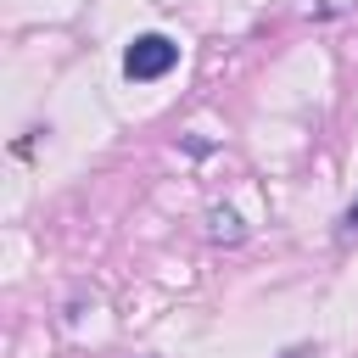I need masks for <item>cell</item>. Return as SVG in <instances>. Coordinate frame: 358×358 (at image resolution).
<instances>
[{
	"instance_id": "7a4b0ae2",
	"label": "cell",
	"mask_w": 358,
	"mask_h": 358,
	"mask_svg": "<svg viewBox=\"0 0 358 358\" xmlns=\"http://www.w3.org/2000/svg\"><path fill=\"white\" fill-rule=\"evenodd\" d=\"M207 224H213V241H241V235H246V229H241V218H235V213H213V218H207Z\"/></svg>"
},
{
	"instance_id": "6da1fadb",
	"label": "cell",
	"mask_w": 358,
	"mask_h": 358,
	"mask_svg": "<svg viewBox=\"0 0 358 358\" xmlns=\"http://www.w3.org/2000/svg\"><path fill=\"white\" fill-rule=\"evenodd\" d=\"M173 62H179V45H173L168 34H134L129 50H123V73H129L134 84H157V78H168Z\"/></svg>"
},
{
	"instance_id": "277c9868",
	"label": "cell",
	"mask_w": 358,
	"mask_h": 358,
	"mask_svg": "<svg viewBox=\"0 0 358 358\" xmlns=\"http://www.w3.org/2000/svg\"><path fill=\"white\" fill-rule=\"evenodd\" d=\"M347 229H358V201H352V213H347Z\"/></svg>"
},
{
	"instance_id": "3957f363",
	"label": "cell",
	"mask_w": 358,
	"mask_h": 358,
	"mask_svg": "<svg viewBox=\"0 0 358 358\" xmlns=\"http://www.w3.org/2000/svg\"><path fill=\"white\" fill-rule=\"evenodd\" d=\"M280 358H319V352H313V347H308V341H296V347H285V352H280Z\"/></svg>"
}]
</instances>
